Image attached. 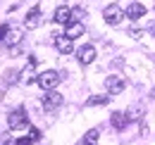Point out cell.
Masks as SVG:
<instances>
[{"mask_svg":"<svg viewBox=\"0 0 155 145\" xmlns=\"http://www.w3.org/2000/svg\"><path fill=\"white\" fill-rule=\"evenodd\" d=\"M7 126L12 128V131L26 128V126H29V114H26L21 107H17L15 112H10V114H7Z\"/></svg>","mask_w":155,"mask_h":145,"instance_id":"6da1fadb","label":"cell"},{"mask_svg":"<svg viewBox=\"0 0 155 145\" xmlns=\"http://www.w3.org/2000/svg\"><path fill=\"white\" fill-rule=\"evenodd\" d=\"M60 81H62V76H60L58 72H53V69L38 74V86L43 91H55V86H58Z\"/></svg>","mask_w":155,"mask_h":145,"instance_id":"7a4b0ae2","label":"cell"},{"mask_svg":"<svg viewBox=\"0 0 155 145\" xmlns=\"http://www.w3.org/2000/svg\"><path fill=\"white\" fill-rule=\"evenodd\" d=\"M124 14H127V10H122L117 2L107 5V7H105V12H103V17H105V21H107L110 26H117V24L124 19Z\"/></svg>","mask_w":155,"mask_h":145,"instance_id":"3957f363","label":"cell"},{"mask_svg":"<svg viewBox=\"0 0 155 145\" xmlns=\"http://www.w3.org/2000/svg\"><path fill=\"white\" fill-rule=\"evenodd\" d=\"M62 93L60 91H45V95H43V109L45 112H55V109L62 107Z\"/></svg>","mask_w":155,"mask_h":145,"instance_id":"277c9868","label":"cell"},{"mask_svg":"<svg viewBox=\"0 0 155 145\" xmlns=\"http://www.w3.org/2000/svg\"><path fill=\"white\" fill-rule=\"evenodd\" d=\"M124 86H127L124 76H107V79H105V88H107V95H119V93L124 91Z\"/></svg>","mask_w":155,"mask_h":145,"instance_id":"5b68a950","label":"cell"},{"mask_svg":"<svg viewBox=\"0 0 155 145\" xmlns=\"http://www.w3.org/2000/svg\"><path fill=\"white\" fill-rule=\"evenodd\" d=\"M34 69H36V57H31V60H29V64L19 72V79L24 81V83H36V81H38V76L34 74Z\"/></svg>","mask_w":155,"mask_h":145,"instance_id":"8992f818","label":"cell"},{"mask_svg":"<svg viewBox=\"0 0 155 145\" xmlns=\"http://www.w3.org/2000/svg\"><path fill=\"white\" fill-rule=\"evenodd\" d=\"M77 57H79L81 64H91V62L96 60V48H93L91 43H86L84 48H79V50H77Z\"/></svg>","mask_w":155,"mask_h":145,"instance_id":"52a82bcc","label":"cell"},{"mask_svg":"<svg viewBox=\"0 0 155 145\" xmlns=\"http://www.w3.org/2000/svg\"><path fill=\"white\" fill-rule=\"evenodd\" d=\"M55 48H58V53L62 55H69L72 50H74V43H72V38H67V36H60V34H55Z\"/></svg>","mask_w":155,"mask_h":145,"instance_id":"ba28073f","label":"cell"},{"mask_svg":"<svg viewBox=\"0 0 155 145\" xmlns=\"http://www.w3.org/2000/svg\"><path fill=\"white\" fill-rule=\"evenodd\" d=\"M41 21H43V19H41V7L36 5V7L26 14V19H24V29H38Z\"/></svg>","mask_w":155,"mask_h":145,"instance_id":"9c48e42d","label":"cell"},{"mask_svg":"<svg viewBox=\"0 0 155 145\" xmlns=\"http://www.w3.org/2000/svg\"><path fill=\"white\" fill-rule=\"evenodd\" d=\"M21 38H24V29H19V26H10V31H7V45H12V48H17L21 43Z\"/></svg>","mask_w":155,"mask_h":145,"instance_id":"30bf717a","label":"cell"},{"mask_svg":"<svg viewBox=\"0 0 155 145\" xmlns=\"http://www.w3.org/2000/svg\"><path fill=\"white\" fill-rule=\"evenodd\" d=\"M53 19L58 24H72V10L67 5H60L58 10H55V14H53Z\"/></svg>","mask_w":155,"mask_h":145,"instance_id":"8fae6325","label":"cell"},{"mask_svg":"<svg viewBox=\"0 0 155 145\" xmlns=\"http://www.w3.org/2000/svg\"><path fill=\"white\" fill-rule=\"evenodd\" d=\"M110 124H112V128L122 131V128L129 124V117H127V112H112V117H110Z\"/></svg>","mask_w":155,"mask_h":145,"instance_id":"7c38bea8","label":"cell"},{"mask_svg":"<svg viewBox=\"0 0 155 145\" xmlns=\"http://www.w3.org/2000/svg\"><path fill=\"white\" fill-rule=\"evenodd\" d=\"M64 36L67 38H79V36H84V24L81 21H72V24H67V29H64Z\"/></svg>","mask_w":155,"mask_h":145,"instance_id":"4fadbf2b","label":"cell"},{"mask_svg":"<svg viewBox=\"0 0 155 145\" xmlns=\"http://www.w3.org/2000/svg\"><path fill=\"white\" fill-rule=\"evenodd\" d=\"M146 14V7L141 5V2H131L129 7H127V17L129 19H141Z\"/></svg>","mask_w":155,"mask_h":145,"instance_id":"5bb4252c","label":"cell"},{"mask_svg":"<svg viewBox=\"0 0 155 145\" xmlns=\"http://www.w3.org/2000/svg\"><path fill=\"white\" fill-rule=\"evenodd\" d=\"M110 102V95H91L86 100V107H100V105H107Z\"/></svg>","mask_w":155,"mask_h":145,"instance_id":"9a60e30c","label":"cell"},{"mask_svg":"<svg viewBox=\"0 0 155 145\" xmlns=\"http://www.w3.org/2000/svg\"><path fill=\"white\" fill-rule=\"evenodd\" d=\"M98 138H100L98 128H91V131H86V136H84V145H98Z\"/></svg>","mask_w":155,"mask_h":145,"instance_id":"2e32d148","label":"cell"},{"mask_svg":"<svg viewBox=\"0 0 155 145\" xmlns=\"http://www.w3.org/2000/svg\"><path fill=\"white\" fill-rule=\"evenodd\" d=\"M19 81V72H7L5 74V83H17Z\"/></svg>","mask_w":155,"mask_h":145,"instance_id":"e0dca14e","label":"cell"},{"mask_svg":"<svg viewBox=\"0 0 155 145\" xmlns=\"http://www.w3.org/2000/svg\"><path fill=\"white\" fill-rule=\"evenodd\" d=\"M17 145H34V138H31V136H24V138L17 140Z\"/></svg>","mask_w":155,"mask_h":145,"instance_id":"ac0fdd59","label":"cell"},{"mask_svg":"<svg viewBox=\"0 0 155 145\" xmlns=\"http://www.w3.org/2000/svg\"><path fill=\"white\" fill-rule=\"evenodd\" d=\"M29 133H31V138H34V140H38L41 136H43V133H41V131H38L36 126H31V128H29Z\"/></svg>","mask_w":155,"mask_h":145,"instance_id":"d6986e66","label":"cell"},{"mask_svg":"<svg viewBox=\"0 0 155 145\" xmlns=\"http://www.w3.org/2000/svg\"><path fill=\"white\" fill-rule=\"evenodd\" d=\"M127 117H129V121H131V119H138V107H131L127 112Z\"/></svg>","mask_w":155,"mask_h":145,"instance_id":"ffe728a7","label":"cell"},{"mask_svg":"<svg viewBox=\"0 0 155 145\" xmlns=\"http://www.w3.org/2000/svg\"><path fill=\"white\" fill-rule=\"evenodd\" d=\"M7 31H10V26H7V24H2V26H0V40H5V38H7Z\"/></svg>","mask_w":155,"mask_h":145,"instance_id":"44dd1931","label":"cell"},{"mask_svg":"<svg viewBox=\"0 0 155 145\" xmlns=\"http://www.w3.org/2000/svg\"><path fill=\"white\" fill-rule=\"evenodd\" d=\"M153 98H155V88H153Z\"/></svg>","mask_w":155,"mask_h":145,"instance_id":"7402d4cb","label":"cell"}]
</instances>
